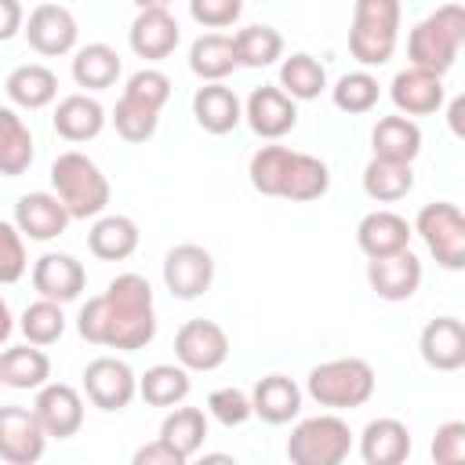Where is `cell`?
Masks as SVG:
<instances>
[{"label":"cell","instance_id":"6da1fadb","mask_svg":"<svg viewBox=\"0 0 465 465\" xmlns=\"http://www.w3.org/2000/svg\"><path fill=\"white\" fill-rule=\"evenodd\" d=\"M76 331L91 345L109 349H145L156 338V312H153V287L138 272H120L109 280V287L76 316Z\"/></svg>","mask_w":465,"mask_h":465},{"label":"cell","instance_id":"7a4b0ae2","mask_svg":"<svg viewBox=\"0 0 465 465\" xmlns=\"http://www.w3.org/2000/svg\"><path fill=\"white\" fill-rule=\"evenodd\" d=\"M461 44H465V7L443 4L411 29V36H407L411 69H425L432 76H443L458 62Z\"/></svg>","mask_w":465,"mask_h":465},{"label":"cell","instance_id":"3957f363","mask_svg":"<svg viewBox=\"0 0 465 465\" xmlns=\"http://www.w3.org/2000/svg\"><path fill=\"white\" fill-rule=\"evenodd\" d=\"M51 185L69 218H98L109 207V178L87 153H58L51 163Z\"/></svg>","mask_w":465,"mask_h":465},{"label":"cell","instance_id":"277c9868","mask_svg":"<svg viewBox=\"0 0 465 465\" xmlns=\"http://www.w3.org/2000/svg\"><path fill=\"white\" fill-rule=\"evenodd\" d=\"M171 98V80L160 69H138L127 76L124 94L113 109V127L124 142H145L156 134L160 109Z\"/></svg>","mask_w":465,"mask_h":465},{"label":"cell","instance_id":"5b68a950","mask_svg":"<svg viewBox=\"0 0 465 465\" xmlns=\"http://www.w3.org/2000/svg\"><path fill=\"white\" fill-rule=\"evenodd\" d=\"M374 367L360 356H338V360H323L309 371L305 378V392L331 411H352L363 407L374 396Z\"/></svg>","mask_w":465,"mask_h":465},{"label":"cell","instance_id":"8992f818","mask_svg":"<svg viewBox=\"0 0 465 465\" xmlns=\"http://www.w3.org/2000/svg\"><path fill=\"white\" fill-rule=\"evenodd\" d=\"M400 4L396 0H356L349 25V51L360 65H385L396 51Z\"/></svg>","mask_w":465,"mask_h":465},{"label":"cell","instance_id":"52a82bcc","mask_svg":"<svg viewBox=\"0 0 465 465\" xmlns=\"http://www.w3.org/2000/svg\"><path fill=\"white\" fill-rule=\"evenodd\" d=\"M352 450V429L338 414L302 418L287 436L291 465H341Z\"/></svg>","mask_w":465,"mask_h":465},{"label":"cell","instance_id":"ba28073f","mask_svg":"<svg viewBox=\"0 0 465 465\" xmlns=\"http://www.w3.org/2000/svg\"><path fill=\"white\" fill-rule=\"evenodd\" d=\"M411 232H418V236L425 240L429 254H432L443 269H450V272L465 269V218H461L458 203H447V200L425 203V207L418 211Z\"/></svg>","mask_w":465,"mask_h":465},{"label":"cell","instance_id":"9c48e42d","mask_svg":"<svg viewBox=\"0 0 465 465\" xmlns=\"http://www.w3.org/2000/svg\"><path fill=\"white\" fill-rule=\"evenodd\" d=\"M174 356L185 371H218L229 360V334L214 320H185L174 334Z\"/></svg>","mask_w":465,"mask_h":465},{"label":"cell","instance_id":"30bf717a","mask_svg":"<svg viewBox=\"0 0 465 465\" xmlns=\"http://www.w3.org/2000/svg\"><path fill=\"white\" fill-rule=\"evenodd\" d=\"M127 40H131V51H134L138 58L160 62V58H167V54L178 47L182 29H178V18L171 15V7H167L163 0H153V4H142V7H138Z\"/></svg>","mask_w":465,"mask_h":465},{"label":"cell","instance_id":"8fae6325","mask_svg":"<svg viewBox=\"0 0 465 465\" xmlns=\"http://www.w3.org/2000/svg\"><path fill=\"white\" fill-rule=\"evenodd\" d=\"M84 392L98 411H124L138 396V378L124 360L98 356L84 367Z\"/></svg>","mask_w":465,"mask_h":465},{"label":"cell","instance_id":"7c38bea8","mask_svg":"<svg viewBox=\"0 0 465 465\" xmlns=\"http://www.w3.org/2000/svg\"><path fill=\"white\" fill-rule=\"evenodd\" d=\"M163 283L174 298L193 302L214 283V258L200 243H178L163 258Z\"/></svg>","mask_w":465,"mask_h":465},{"label":"cell","instance_id":"4fadbf2b","mask_svg":"<svg viewBox=\"0 0 465 465\" xmlns=\"http://www.w3.org/2000/svg\"><path fill=\"white\" fill-rule=\"evenodd\" d=\"M47 436L33 414V407H0V461L7 465H36L44 458Z\"/></svg>","mask_w":465,"mask_h":465},{"label":"cell","instance_id":"5bb4252c","mask_svg":"<svg viewBox=\"0 0 465 465\" xmlns=\"http://www.w3.org/2000/svg\"><path fill=\"white\" fill-rule=\"evenodd\" d=\"M22 33H25L29 47L36 54H44V58L69 54L76 47V36H80L73 11L62 7V4H36L29 11V22L22 25Z\"/></svg>","mask_w":465,"mask_h":465},{"label":"cell","instance_id":"9a60e30c","mask_svg":"<svg viewBox=\"0 0 465 465\" xmlns=\"http://www.w3.org/2000/svg\"><path fill=\"white\" fill-rule=\"evenodd\" d=\"M33 414L47 440H69L84 425V396L65 381H47L44 389H36Z\"/></svg>","mask_w":465,"mask_h":465},{"label":"cell","instance_id":"2e32d148","mask_svg":"<svg viewBox=\"0 0 465 465\" xmlns=\"http://www.w3.org/2000/svg\"><path fill=\"white\" fill-rule=\"evenodd\" d=\"M33 287L44 302L62 305L80 298V291L87 287V269L65 251H47L33 262Z\"/></svg>","mask_w":465,"mask_h":465},{"label":"cell","instance_id":"e0dca14e","mask_svg":"<svg viewBox=\"0 0 465 465\" xmlns=\"http://www.w3.org/2000/svg\"><path fill=\"white\" fill-rule=\"evenodd\" d=\"M243 116H247V124H251V131L258 138H283L298 124V102H291L280 87L262 84V87H254L247 94Z\"/></svg>","mask_w":465,"mask_h":465},{"label":"cell","instance_id":"ac0fdd59","mask_svg":"<svg viewBox=\"0 0 465 465\" xmlns=\"http://www.w3.org/2000/svg\"><path fill=\"white\" fill-rule=\"evenodd\" d=\"M367 283L381 302H407L421 287V262L411 247L400 254L378 258L367 265Z\"/></svg>","mask_w":465,"mask_h":465},{"label":"cell","instance_id":"d6986e66","mask_svg":"<svg viewBox=\"0 0 465 465\" xmlns=\"http://www.w3.org/2000/svg\"><path fill=\"white\" fill-rule=\"evenodd\" d=\"M389 98L400 109V116H429L443 105V76H432L425 69H400L389 84Z\"/></svg>","mask_w":465,"mask_h":465},{"label":"cell","instance_id":"ffe728a7","mask_svg":"<svg viewBox=\"0 0 465 465\" xmlns=\"http://www.w3.org/2000/svg\"><path fill=\"white\" fill-rule=\"evenodd\" d=\"M421 360L432 371H461L465 367V327L458 316H436L421 327L418 338Z\"/></svg>","mask_w":465,"mask_h":465},{"label":"cell","instance_id":"44dd1931","mask_svg":"<svg viewBox=\"0 0 465 465\" xmlns=\"http://www.w3.org/2000/svg\"><path fill=\"white\" fill-rule=\"evenodd\" d=\"M356 243L371 262H378V258H389L411 247V225L396 211H371L356 225Z\"/></svg>","mask_w":465,"mask_h":465},{"label":"cell","instance_id":"7402d4cb","mask_svg":"<svg viewBox=\"0 0 465 465\" xmlns=\"http://www.w3.org/2000/svg\"><path fill=\"white\" fill-rule=\"evenodd\" d=\"M65 225H69V214H65V207L58 203L54 193H25V196H18V203H15V229L22 236L47 243V240L62 236Z\"/></svg>","mask_w":465,"mask_h":465},{"label":"cell","instance_id":"603a6c76","mask_svg":"<svg viewBox=\"0 0 465 465\" xmlns=\"http://www.w3.org/2000/svg\"><path fill=\"white\" fill-rule=\"evenodd\" d=\"M360 458L367 465H403L411 458V429L400 418H374L360 432Z\"/></svg>","mask_w":465,"mask_h":465},{"label":"cell","instance_id":"cb8c5ba5","mask_svg":"<svg viewBox=\"0 0 465 465\" xmlns=\"http://www.w3.org/2000/svg\"><path fill=\"white\" fill-rule=\"evenodd\" d=\"M251 411L269 425H287L302 411V389L287 374H265L251 389Z\"/></svg>","mask_w":465,"mask_h":465},{"label":"cell","instance_id":"d4e9b609","mask_svg":"<svg viewBox=\"0 0 465 465\" xmlns=\"http://www.w3.org/2000/svg\"><path fill=\"white\" fill-rule=\"evenodd\" d=\"M51 124H54V134L65 138V142H91L105 127V109L91 94H65L54 105Z\"/></svg>","mask_w":465,"mask_h":465},{"label":"cell","instance_id":"484cf974","mask_svg":"<svg viewBox=\"0 0 465 465\" xmlns=\"http://www.w3.org/2000/svg\"><path fill=\"white\" fill-rule=\"evenodd\" d=\"M371 149L374 160H389V163H414V156L421 153V127L407 116H381L371 131Z\"/></svg>","mask_w":465,"mask_h":465},{"label":"cell","instance_id":"4316f807","mask_svg":"<svg viewBox=\"0 0 465 465\" xmlns=\"http://www.w3.org/2000/svg\"><path fill=\"white\" fill-rule=\"evenodd\" d=\"M193 116L207 134H229L243 120V105L232 87L225 84H203L193 94Z\"/></svg>","mask_w":465,"mask_h":465},{"label":"cell","instance_id":"83f0119b","mask_svg":"<svg viewBox=\"0 0 465 465\" xmlns=\"http://www.w3.org/2000/svg\"><path fill=\"white\" fill-rule=\"evenodd\" d=\"M4 91L22 109H44V105H51L58 98V76L40 62H25V65H15L7 73Z\"/></svg>","mask_w":465,"mask_h":465},{"label":"cell","instance_id":"f1b7e54d","mask_svg":"<svg viewBox=\"0 0 465 465\" xmlns=\"http://www.w3.org/2000/svg\"><path fill=\"white\" fill-rule=\"evenodd\" d=\"M51 378V360L36 345H7L0 352V385L7 389H44Z\"/></svg>","mask_w":465,"mask_h":465},{"label":"cell","instance_id":"f546056e","mask_svg":"<svg viewBox=\"0 0 465 465\" xmlns=\"http://www.w3.org/2000/svg\"><path fill=\"white\" fill-rule=\"evenodd\" d=\"M87 247L102 262H124V258H131L134 247H138V225H134V218H127V214H102L87 229Z\"/></svg>","mask_w":465,"mask_h":465},{"label":"cell","instance_id":"4dcf8cb0","mask_svg":"<svg viewBox=\"0 0 465 465\" xmlns=\"http://www.w3.org/2000/svg\"><path fill=\"white\" fill-rule=\"evenodd\" d=\"M327 189H331L327 163L320 156H309V153H291V163H287V174L280 185V200L309 203V200H320Z\"/></svg>","mask_w":465,"mask_h":465},{"label":"cell","instance_id":"1f68e13d","mask_svg":"<svg viewBox=\"0 0 465 465\" xmlns=\"http://www.w3.org/2000/svg\"><path fill=\"white\" fill-rule=\"evenodd\" d=\"M189 69L203 84H222L236 69L232 36H225V33H203V36H196L193 47H189Z\"/></svg>","mask_w":465,"mask_h":465},{"label":"cell","instance_id":"d6a6232c","mask_svg":"<svg viewBox=\"0 0 465 465\" xmlns=\"http://www.w3.org/2000/svg\"><path fill=\"white\" fill-rule=\"evenodd\" d=\"M120 54L109 44H87L73 54V80L87 91H105L120 80Z\"/></svg>","mask_w":465,"mask_h":465},{"label":"cell","instance_id":"836d02e7","mask_svg":"<svg viewBox=\"0 0 465 465\" xmlns=\"http://www.w3.org/2000/svg\"><path fill=\"white\" fill-rule=\"evenodd\" d=\"M33 163V134L22 124V116L7 105H0V174L18 178Z\"/></svg>","mask_w":465,"mask_h":465},{"label":"cell","instance_id":"e575fe53","mask_svg":"<svg viewBox=\"0 0 465 465\" xmlns=\"http://www.w3.org/2000/svg\"><path fill=\"white\" fill-rule=\"evenodd\" d=\"M280 91L291 102H312L327 91V69L312 54L298 51V54L283 58V65H280Z\"/></svg>","mask_w":465,"mask_h":465},{"label":"cell","instance_id":"d590c367","mask_svg":"<svg viewBox=\"0 0 465 465\" xmlns=\"http://www.w3.org/2000/svg\"><path fill=\"white\" fill-rule=\"evenodd\" d=\"M189 389H193L189 371L178 363H156L138 378V396L149 407H178L189 396Z\"/></svg>","mask_w":465,"mask_h":465},{"label":"cell","instance_id":"8d00e7d4","mask_svg":"<svg viewBox=\"0 0 465 465\" xmlns=\"http://www.w3.org/2000/svg\"><path fill=\"white\" fill-rule=\"evenodd\" d=\"M232 51H236V65L265 69L283 54V36H280V29L262 25V22L258 25H243L232 36Z\"/></svg>","mask_w":465,"mask_h":465},{"label":"cell","instance_id":"74e56055","mask_svg":"<svg viewBox=\"0 0 465 465\" xmlns=\"http://www.w3.org/2000/svg\"><path fill=\"white\" fill-rule=\"evenodd\" d=\"M160 440L182 458H193L207 440V414L200 407H174L160 425Z\"/></svg>","mask_w":465,"mask_h":465},{"label":"cell","instance_id":"f35d334b","mask_svg":"<svg viewBox=\"0 0 465 465\" xmlns=\"http://www.w3.org/2000/svg\"><path fill=\"white\" fill-rule=\"evenodd\" d=\"M414 189V171L407 163H389V160H374L363 167V193L378 203H396Z\"/></svg>","mask_w":465,"mask_h":465},{"label":"cell","instance_id":"ab89813d","mask_svg":"<svg viewBox=\"0 0 465 465\" xmlns=\"http://www.w3.org/2000/svg\"><path fill=\"white\" fill-rule=\"evenodd\" d=\"M331 98H334V105H338L341 113H349V116L371 113V109L378 105V98H381V84H378L367 69H356V73L338 76V84L331 87Z\"/></svg>","mask_w":465,"mask_h":465},{"label":"cell","instance_id":"60d3db41","mask_svg":"<svg viewBox=\"0 0 465 465\" xmlns=\"http://www.w3.org/2000/svg\"><path fill=\"white\" fill-rule=\"evenodd\" d=\"M18 327H22V334H25L29 345L44 349V345H54V341L65 334V312H62V305L36 298L33 305H25Z\"/></svg>","mask_w":465,"mask_h":465},{"label":"cell","instance_id":"b9f144b4","mask_svg":"<svg viewBox=\"0 0 465 465\" xmlns=\"http://www.w3.org/2000/svg\"><path fill=\"white\" fill-rule=\"evenodd\" d=\"M291 153L287 145H262L254 156H251V185L262 193V196H280V185H283V174H287V163H291Z\"/></svg>","mask_w":465,"mask_h":465},{"label":"cell","instance_id":"7bdbcfd3","mask_svg":"<svg viewBox=\"0 0 465 465\" xmlns=\"http://www.w3.org/2000/svg\"><path fill=\"white\" fill-rule=\"evenodd\" d=\"M207 411H211V418L222 421L225 429H236V425H243V421L254 414V411H251V396H247L243 389H236V385L214 389V392L207 396Z\"/></svg>","mask_w":465,"mask_h":465},{"label":"cell","instance_id":"ee69618b","mask_svg":"<svg viewBox=\"0 0 465 465\" xmlns=\"http://www.w3.org/2000/svg\"><path fill=\"white\" fill-rule=\"evenodd\" d=\"M29 269L25 240L11 222H0V283H18Z\"/></svg>","mask_w":465,"mask_h":465},{"label":"cell","instance_id":"f6af8a7d","mask_svg":"<svg viewBox=\"0 0 465 465\" xmlns=\"http://www.w3.org/2000/svg\"><path fill=\"white\" fill-rule=\"evenodd\" d=\"M429 450L436 465H465V421H443Z\"/></svg>","mask_w":465,"mask_h":465},{"label":"cell","instance_id":"bcb514c9","mask_svg":"<svg viewBox=\"0 0 465 465\" xmlns=\"http://www.w3.org/2000/svg\"><path fill=\"white\" fill-rule=\"evenodd\" d=\"M240 11H243L240 0H189V15H193L200 25H207V29H225V25H232V22L240 18Z\"/></svg>","mask_w":465,"mask_h":465},{"label":"cell","instance_id":"7dc6e473","mask_svg":"<svg viewBox=\"0 0 465 465\" xmlns=\"http://www.w3.org/2000/svg\"><path fill=\"white\" fill-rule=\"evenodd\" d=\"M131 465H189V458H182L174 447H167L163 440H153V443H142L134 454H131Z\"/></svg>","mask_w":465,"mask_h":465},{"label":"cell","instance_id":"c3c4849f","mask_svg":"<svg viewBox=\"0 0 465 465\" xmlns=\"http://www.w3.org/2000/svg\"><path fill=\"white\" fill-rule=\"evenodd\" d=\"M22 22H25V11L18 0H0V44L15 40L22 33Z\"/></svg>","mask_w":465,"mask_h":465},{"label":"cell","instance_id":"681fc988","mask_svg":"<svg viewBox=\"0 0 465 465\" xmlns=\"http://www.w3.org/2000/svg\"><path fill=\"white\" fill-rule=\"evenodd\" d=\"M11 331H15V320H11V309H7V302H4V294H0V349L7 345Z\"/></svg>","mask_w":465,"mask_h":465},{"label":"cell","instance_id":"f907efd6","mask_svg":"<svg viewBox=\"0 0 465 465\" xmlns=\"http://www.w3.org/2000/svg\"><path fill=\"white\" fill-rule=\"evenodd\" d=\"M193 465H240L232 454H222V450H211V454H203V458H196Z\"/></svg>","mask_w":465,"mask_h":465},{"label":"cell","instance_id":"816d5d0a","mask_svg":"<svg viewBox=\"0 0 465 465\" xmlns=\"http://www.w3.org/2000/svg\"><path fill=\"white\" fill-rule=\"evenodd\" d=\"M461 109H465V102L454 98V105H450V127H454V134H461Z\"/></svg>","mask_w":465,"mask_h":465}]
</instances>
